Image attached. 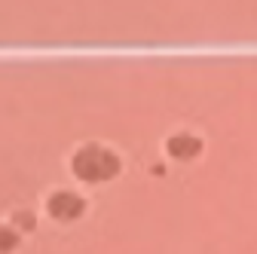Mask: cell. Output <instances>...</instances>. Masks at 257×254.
I'll use <instances>...</instances> for the list:
<instances>
[{"instance_id":"6da1fadb","label":"cell","mask_w":257,"mask_h":254,"mask_svg":"<svg viewBox=\"0 0 257 254\" xmlns=\"http://www.w3.org/2000/svg\"><path fill=\"white\" fill-rule=\"evenodd\" d=\"M71 172L80 181L101 184V181H110L119 172V156L104 144H83L71 156Z\"/></svg>"},{"instance_id":"7a4b0ae2","label":"cell","mask_w":257,"mask_h":254,"mask_svg":"<svg viewBox=\"0 0 257 254\" xmlns=\"http://www.w3.org/2000/svg\"><path fill=\"white\" fill-rule=\"evenodd\" d=\"M46 211L55 220H77L86 211V199L77 193V190H55V193L46 199Z\"/></svg>"},{"instance_id":"3957f363","label":"cell","mask_w":257,"mask_h":254,"mask_svg":"<svg viewBox=\"0 0 257 254\" xmlns=\"http://www.w3.org/2000/svg\"><path fill=\"white\" fill-rule=\"evenodd\" d=\"M202 150V138L193 135V132H172L166 138V153L172 156V160H193V156H199Z\"/></svg>"},{"instance_id":"277c9868","label":"cell","mask_w":257,"mask_h":254,"mask_svg":"<svg viewBox=\"0 0 257 254\" xmlns=\"http://www.w3.org/2000/svg\"><path fill=\"white\" fill-rule=\"evenodd\" d=\"M19 248V230L13 224H0V254H13Z\"/></svg>"},{"instance_id":"5b68a950","label":"cell","mask_w":257,"mask_h":254,"mask_svg":"<svg viewBox=\"0 0 257 254\" xmlns=\"http://www.w3.org/2000/svg\"><path fill=\"white\" fill-rule=\"evenodd\" d=\"M34 214H31V211H13V227L16 230H31V227H34Z\"/></svg>"}]
</instances>
